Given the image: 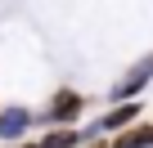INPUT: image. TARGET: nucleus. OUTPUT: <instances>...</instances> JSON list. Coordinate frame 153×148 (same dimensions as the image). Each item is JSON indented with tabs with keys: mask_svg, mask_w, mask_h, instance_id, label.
<instances>
[{
	"mask_svg": "<svg viewBox=\"0 0 153 148\" xmlns=\"http://www.w3.org/2000/svg\"><path fill=\"white\" fill-rule=\"evenodd\" d=\"M76 144H81V135H76V130H50L36 148H76Z\"/></svg>",
	"mask_w": 153,
	"mask_h": 148,
	"instance_id": "obj_6",
	"label": "nucleus"
},
{
	"mask_svg": "<svg viewBox=\"0 0 153 148\" xmlns=\"http://www.w3.org/2000/svg\"><path fill=\"white\" fill-rule=\"evenodd\" d=\"M135 117H140V99H135V103H117V108H113V112H108L95 130H86V135H99V130H126Z\"/></svg>",
	"mask_w": 153,
	"mask_h": 148,
	"instance_id": "obj_3",
	"label": "nucleus"
},
{
	"mask_svg": "<svg viewBox=\"0 0 153 148\" xmlns=\"http://www.w3.org/2000/svg\"><path fill=\"white\" fill-rule=\"evenodd\" d=\"M27 126H32V112L27 108H5V112H0V139H23Z\"/></svg>",
	"mask_w": 153,
	"mask_h": 148,
	"instance_id": "obj_4",
	"label": "nucleus"
},
{
	"mask_svg": "<svg viewBox=\"0 0 153 148\" xmlns=\"http://www.w3.org/2000/svg\"><path fill=\"white\" fill-rule=\"evenodd\" d=\"M90 148H104V144H90Z\"/></svg>",
	"mask_w": 153,
	"mask_h": 148,
	"instance_id": "obj_7",
	"label": "nucleus"
},
{
	"mask_svg": "<svg viewBox=\"0 0 153 148\" xmlns=\"http://www.w3.org/2000/svg\"><path fill=\"white\" fill-rule=\"evenodd\" d=\"M76 112H81V94H76V90H59V94L50 99V112H45V121L63 126V121H72Z\"/></svg>",
	"mask_w": 153,
	"mask_h": 148,
	"instance_id": "obj_2",
	"label": "nucleus"
},
{
	"mask_svg": "<svg viewBox=\"0 0 153 148\" xmlns=\"http://www.w3.org/2000/svg\"><path fill=\"white\" fill-rule=\"evenodd\" d=\"M153 144V126H131V130H122L108 148H149Z\"/></svg>",
	"mask_w": 153,
	"mask_h": 148,
	"instance_id": "obj_5",
	"label": "nucleus"
},
{
	"mask_svg": "<svg viewBox=\"0 0 153 148\" xmlns=\"http://www.w3.org/2000/svg\"><path fill=\"white\" fill-rule=\"evenodd\" d=\"M23 148H36V144H23Z\"/></svg>",
	"mask_w": 153,
	"mask_h": 148,
	"instance_id": "obj_8",
	"label": "nucleus"
},
{
	"mask_svg": "<svg viewBox=\"0 0 153 148\" xmlns=\"http://www.w3.org/2000/svg\"><path fill=\"white\" fill-rule=\"evenodd\" d=\"M149 77H153V58H144L140 67H131V72H126V77L113 85V99H117V103H135V94L149 85Z\"/></svg>",
	"mask_w": 153,
	"mask_h": 148,
	"instance_id": "obj_1",
	"label": "nucleus"
}]
</instances>
